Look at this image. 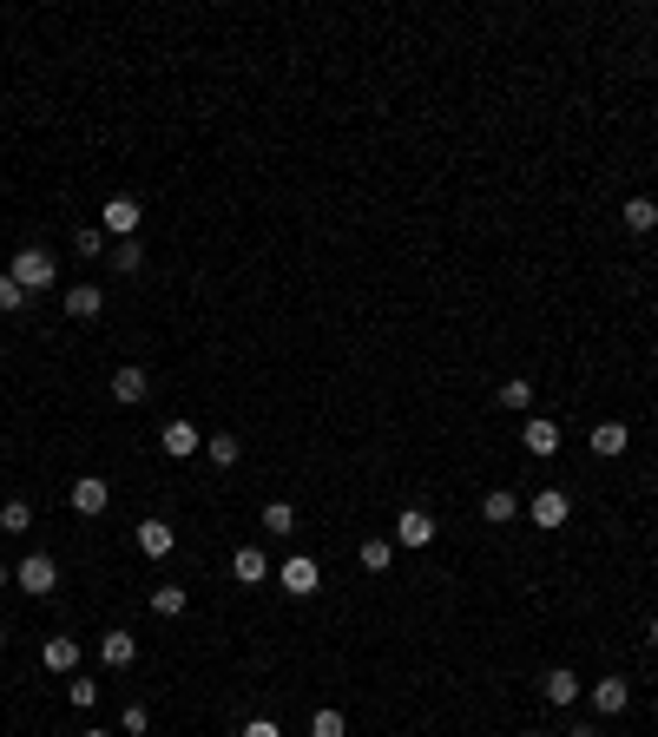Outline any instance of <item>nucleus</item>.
<instances>
[{"mask_svg":"<svg viewBox=\"0 0 658 737\" xmlns=\"http://www.w3.org/2000/svg\"><path fill=\"white\" fill-rule=\"evenodd\" d=\"M626 422H593V455H606V461H619L626 455Z\"/></svg>","mask_w":658,"mask_h":737,"instance_id":"f3484780","label":"nucleus"},{"mask_svg":"<svg viewBox=\"0 0 658 737\" xmlns=\"http://www.w3.org/2000/svg\"><path fill=\"white\" fill-rule=\"evenodd\" d=\"M145 395H152V376H145V369H112V402L119 408H139Z\"/></svg>","mask_w":658,"mask_h":737,"instance_id":"9b49d317","label":"nucleus"},{"mask_svg":"<svg viewBox=\"0 0 658 737\" xmlns=\"http://www.w3.org/2000/svg\"><path fill=\"white\" fill-rule=\"evenodd\" d=\"M520 448H527V455H560V422H547V415H527V422H520Z\"/></svg>","mask_w":658,"mask_h":737,"instance_id":"423d86ee","label":"nucleus"},{"mask_svg":"<svg viewBox=\"0 0 658 737\" xmlns=\"http://www.w3.org/2000/svg\"><path fill=\"white\" fill-rule=\"evenodd\" d=\"M501 408H533V382L527 376H507L501 382Z\"/></svg>","mask_w":658,"mask_h":737,"instance_id":"a878e982","label":"nucleus"},{"mask_svg":"<svg viewBox=\"0 0 658 737\" xmlns=\"http://www.w3.org/2000/svg\"><path fill=\"white\" fill-rule=\"evenodd\" d=\"M99 659H106V665H132V659H139V639H132V632H106V639H99Z\"/></svg>","mask_w":658,"mask_h":737,"instance_id":"6ab92c4d","label":"nucleus"},{"mask_svg":"<svg viewBox=\"0 0 658 737\" xmlns=\"http://www.w3.org/2000/svg\"><path fill=\"white\" fill-rule=\"evenodd\" d=\"M112 264H119V277H132V270H145V244H139V237H126V244L112 251Z\"/></svg>","mask_w":658,"mask_h":737,"instance_id":"bb28decb","label":"nucleus"},{"mask_svg":"<svg viewBox=\"0 0 658 737\" xmlns=\"http://www.w3.org/2000/svg\"><path fill=\"white\" fill-rule=\"evenodd\" d=\"M7 586H14V573H7V566H0V593H7Z\"/></svg>","mask_w":658,"mask_h":737,"instance_id":"f704fd0d","label":"nucleus"},{"mask_svg":"<svg viewBox=\"0 0 658 737\" xmlns=\"http://www.w3.org/2000/svg\"><path fill=\"white\" fill-rule=\"evenodd\" d=\"M237 737H283V731H277V718H251Z\"/></svg>","mask_w":658,"mask_h":737,"instance_id":"473e14b6","label":"nucleus"},{"mask_svg":"<svg viewBox=\"0 0 658 737\" xmlns=\"http://www.w3.org/2000/svg\"><path fill=\"white\" fill-rule=\"evenodd\" d=\"M14 586L33 593V599H53L60 593V560H53V553H27V560L14 566Z\"/></svg>","mask_w":658,"mask_h":737,"instance_id":"f03ea898","label":"nucleus"},{"mask_svg":"<svg viewBox=\"0 0 658 737\" xmlns=\"http://www.w3.org/2000/svg\"><path fill=\"white\" fill-rule=\"evenodd\" d=\"M73 251H79V257H99V251H106V231H99V224L73 231Z\"/></svg>","mask_w":658,"mask_h":737,"instance_id":"c756f323","label":"nucleus"},{"mask_svg":"<svg viewBox=\"0 0 658 737\" xmlns=\"http://www.w3.org/2000/svg\"><path fill=\"white\" fill-rule=\"evenodd\" d=\"M395 547H435V514H422V507H402V520H395Z\"/></svg>","mask_w":658,"mask_h":737,"instance_id":"39448f33","label":"nucleus"},{"mask_svg":"<svg viewBox=\"0 0 658 737\" xmlns=\"http://www.w3.org/2000/svg\"><path fill=\"white\" fill-rule=\"evenodd\" d=\"M231 580L237 586H264L270 580V553L264 547H237L231 553Z\"/></svg>","mask_w":658,"mask_h":737,"instance_id":"1a4fd4ad","label":"nucleus"},{"mask_svg":"<svg viewBox=\"0 0 658 737\" xmlns=\"http://www.w3.org/2000/svg\"><path fill=\"white\" fill-rule=\"evenodd\" d=\"M119 724H126V737H145V724H152V718H145V705H126V718H119Z\"/></svg>","mask_w":658,"mask_h":737,"instance_id":"2f4dec72","label":"nucleus"},{"mask_svg":"<svg viewBox=\"0 0 658 737\" xmlns=\"http://www.w3.org/2000/svg\"><path fill=\"white\" fill-rule=\"evenodd\" d=\"M514 514H520L514 494H507V487H487V501H481V520H487V527H507Z\"/></svg>","mask_w":658,"mask_h":737,"instance_id":"a211bd4d","label":"nucleus"},{"mask_svg":"<svg viewBox=\"0 0 658 737\" xmlns=\"http://www.w3.org/2000/svg\"><path fill=\"white\" fill-rule=\"evenodd\" d=\"M185 606H191V593H185V586H172V580H165V586H152V612H158V619H178Z\"/></svg>","mask_w":658,"mask_h":737,"instance_id":"aec40b11","label":"nucleus"},{"mask_svg":"<svg viewBox=\"0 0 658 737\" xmlns=\"http://www.w3.org/2000/svg\"><path fill=\"white\" fill-rule=\"evenodd\" d=\"M619 218H626V231H658V204L652 198H626V211H619Z\"/></svg>","mask_w":658,"mask_h":737,"instance_id":"4be33fe9","label":"nucleus"},{"mask_svg":"<svg viewBox=\"0 0 658 737\" xmlns=\"http://www.w3.org/2000/svg\"><path fill=\"white\" fill-rule=\"evenodd\" d=\"M652 645H658V619H652Z\"/></svg>","mask_w":658,"mask_h":737,"instance_id":"e433bc0d","label":"nucleus"},{"mask_svg":"<svg viewBox=\"0 0 658 737\" xmlns=\"http://www.w3.org/2000/svg\"><path fill=\"white\" fill-rule=\"evenodd\" d=\"M204 455L218 461V468H237V455H244V441H237V435H204Z\"/></svg>","mask_w":658,"mask_h":737,"instance_id":"b1692460","label":"nucleus"},{"mask_svg":"<svg viewBox=\"0 0 658 737\" xmlns=\"http://www.w3.org/2000/svg\"><path fill=\"white\" fill-rule=\"evenodd\" d=\"M277 586H283L290 599H310L316 586H323V566H316L310 553H297V560H283V566H277Z\"/></svg>","mask_w":658,"mask_h":737,"instance_id":"20e7f679","label":"nucleus"},{"mask_svg":"<svg viewBox=\"0 0 658 737\" xmlns=\"http://www.w3.org/2000/svg\"><path fill=\"white\" fill-rule=\"evenodd\" d=\"M40 659H47V672H79V639H66V632H53V639L40 645Z\"/></svg>","mask_w":658,"mask_h":737,"instance_id":"4468645a","label":"nucleus"},{"mask_svg":"<svg viewBox=\"0 0 658 737\" xmlns=\"http://www.w3.org/2000/svg\"><path fill=\"white\" fill-rule=\"evenodd\" d=\"M257 527H270V534H297V507H290V501H270L264 514H257Z\"/></svg>","mask_w":658,"mask_h":737,"instance_id":"5701e85b","label":"nucleus"},{"mask_svg":"<svg viewBox=\"0 0 658 737\" xmlns=\"http://www.w3.org/2000/svg\"><path fill=\"white\" fill-rule=\"evenodd\" d=\"M27 527H33V507L27 501H7V507H0V534H27Z\"/></svg>","mask_w":658,"mask_h":737,"instance_id":"393cba45","label":"nucleus"},{"mask_svg":"<svg viewBox=\"0 0 658 737\" xmlns=\"http://www.w3.org/2000/svg\"><path fill=\"white\" fill-rule=\"evenodd\" d=\"M527 514H533V527H547V534H553V527H566V514H573V501H566L560 487H540V494H533V501H527Z\"/></svg>","mask_w":658,"mask_h":737,"instance_id":"0eeeda50","label":"nucleus"},{"mask_svg":"<svg viewBox=\"0 0 658 737\" xmlns=\"http://www.w3.org/2000/svg\"><path fill=\"white\" fill-rule=\"evenodd\" d=\"M172 527H165V520H139V553L145 560H165V553H172Z\"/></svg>","mask_w":658,"mask_h":737,"instance_id":"dca6fc26","label":"nucleus"},{"mask_svg":"<svg viewBox=\"0 0 658 737\" xmlns=\"http://www.w3.org/2000/svg\"><path fill=\"white\" fill-rule=\"evenodd\" d=\"M356 560L369 566V573H389V566H395V540H382V534H376V540H362Z\"/></svg>","mask_w":658,"mask_h":737,"instance_id":"412c9836","label":"nucleus"},{"mask_svg":"<svg viewBox=\"0 0 658 737\" xmlns=\"http://www.w3.org/2000/svg\"><path fill=\"white\" fill-rule=\"evenodd\" d=\"M310 737H349V724H343V711H316V718H310Z\"/></svg>","mask_w":658,"mask_h":737,"instance_id":"c85d7f7f","label":"nucleus"},{"mask_svg":"<svg viewBox=\"0 0 658 737\" xmlns=\"http://www.w3.org/2000/svg\"><path fill=\"white\" fill-rule=\"evenodd\" d=\"M0 645H7V626H0Z\"/></svg>","mask_w":658,"mask_h":737,"instance_id":"4c0bfd02","label":"nucleus"},{"mask_svg":"<svg viewBox=\"0 0 658 737\" xmlns=\"http://www.w3.org/2000/svg\"><path fill=\"white\" fill-rule=\"evenodd\" d=\"M139 218H145L139 198H106V204H99V231L119 237V244H126V237H139Z\"/></svg>","mask_w":658,"mask_h":737,"instance_id":"7ed1b4c3","label":"nucleus"},{"mask_svg":"<svg viewBox=\"0 0 658 737\" xmlns=\"http://www.w3.org/2000/svg\"><path fill=\"white\" fill-rule=\"evenodd\" d=\"M99 310H106V297H99V283H73V290H66V316H79V323H93Z\"/></svg>","mask_w":658,"mask_h":737,"instance_id":"2eb2a0df","label":"nucleus"},{"mask_svg":"<svg viewBox=\"0 0 658 737\" xmlns=\"http://www.w3.org/2000/svg\"><path fill=\"white\" fill-rule=\"evenodd\" d=\"M79 737H112V731H79Z\"/></svg>","mask_w":658,"mask_h":737,"instance_id":"c9c22d12","label":"nucleus"},{"mask_svg":"<svg viewBox=\"0 0 658 737\" xmlns=\"http://www.w3.org/2000/svg\"><path fill=\"white\" fill-rule=\"evenodd\" d=\"M520 737H540V731H520Z\"/></svg>","mask_w":658,"mask_h":737,"instance_id":"58836bf2","label":"nucleus"},{"mask_svg":"<svg viewBox=\"0 0 658 737\" xmlns=\"http://www.w3.org/2000/svg\"><path fill=\"white\" fill-rule=\"evenodd\" d=\"M66 698L86 711V705H99V685H93V678H73V685H66Z\"/></svg>","mask_w":658,"mask_h":737,"instance_id":"7c9ffc66","label":"nucleus"},{"mask_svg":"<svg viewBox=\"0 0 658 737\" xmlns=\"http://www.w3.org/2000/svg\"><path fill=\"white\" fill-rule=\"evenodd\" d=\"M626 705H632V685H626V678H599V685H593V711H599V718H619Z\"/></svg>","mask_w":658,"mask_h":737,"instance_id":"f8f14e48","label":"nucleus"},{"mask_svg":"<svg viewBox=\"0 0 658 737\" xmlns=\"http://www.w3.org/2000/svg\"><path fill=\"white\" fill-rule=\"evenodd\" d=\"M20 310H27V290H20V283L0 270V316H20Z\"/></svg>","mask_w":658,"mask_h":737,"instance_id":"cd10ccee","label":"nucleus"},{"mask_svg":"<svg viewBox=\"0 0 658 737\" xmlns=\"http://www.w3.org/2000/svg\"><path fill=\"white\" fill-rule=\"evenodd\" d=\"M566 737H599V731H593V724H573V731H566Z\"/></svg>","mask_w":658,"mask_h":737,"instance_id":"72a5a7b5","label":"nucleus"},{"mask_svg":"<svg viewBox=\"0 0 658 737\" xmlns=\"http://www.w3.org/2000/svg\"><path fill=\"white\" fill-rule=\"evenodd\" d=\"M540 691H547V705H573V698H580V672H566V665H553L547 678H540Z\"/></svg>","mask_w":658,"mask_h":737,"instance_id":"ddd939ff","label":"nucleus"},{"mask_svg":"<svg viewBox=\"0 0 658 737\" xmlns=\"http://www.w3.org/2000/svg\"><path fill=\"white\" fill-rule=\"evenodd\" d=\"M158 448H165L172 461H185V455L204 448V435H198V422H165V428H158Z\"/></svg>","mask_w":658,"mask_h":737,"instance_id":"6e6552de","label":"nucleus"},{"mask_svg":"<svg viewBox=\"0 0 658 737\" xmlns=\"http://www.w3.org/2000/svg\"><path fill=\"white\" fill-rule=\"evenodd\" d=\"M106 501H112V487L99 481V474H79V481H73V514L93 520V514H106Z\"/></svg>","mask_w":658,"mask_h":737,"instance_id":"9d476101","label":"nucleus"},{"mask_svg":"<svg viewBox=\"0 0 658 737\" xmlns=\"http://www.w3.org/2000/svg\"><path fill=\"white\" fill-rule=\"evenodd\" d=\"M7 277L20 283V290H53V283H60V264H53V251H40V244H27V251H14V270H7Z\"/></svg>","mask_w":658,"mask_h":737,"instance_id":"f257e3e1","label":"nucleus"}]
</instances>
